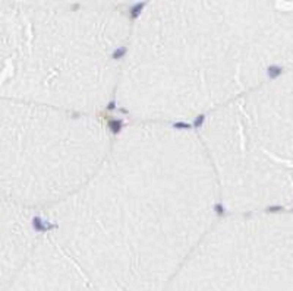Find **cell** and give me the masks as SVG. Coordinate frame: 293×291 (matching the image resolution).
<instances>
[{
  "label": "cell",
  "instance_id": "3",
  "mask_svg": "<svg viewBox=\"0 0 293 291\" xmlns=\"http://www.w3.org/2000/svg\"><path fill=\"white\" fill-rule=\"evenodd\" d=\"M129 34L112 15H3L2 98L92 113L116 98Z\"/></svg>",
  "mask_w": 293,
  "mask_h": 291
},
{
  "label": "cell",
  "instance_id": "1",
  "mask_svg": "<svg viewBox=\"0 0 293 291\" xmlns=\"http://www.w3.org/2000/svg\"><path fill=\"white\" fill-rule=\"evenodd\" d=\"M218 199L199 135L138 121L81 189L41 209V258L101 275L154 272L207 234Z\"/></svg>",
  "mask_w": 293,
  "mask_h": 291
},
{
  "label": "cell",
  "instance_id": "4",
  "mask_svg": "<svg viewBox=\"0 0 293 291\" xmlns=\"http://www.w3.org/2000/svg\"><path fill=\"white\" fill-rule=\"evenodd\" d=\"M113 142L92 113L2 98V199L37 209L65 201L95 174Z\"/></svg>",
  "mask_w": 293,
  "mask_h": 291
},
{
  "label": "cell",
  "instance_id": "2",
  "mask_svg": "<svg viewBox=\"0 0 293 291\" xmlns=\"http://www.w3.org/2000/svg\"><path fill=\"white\" fill-rule=\"evenodd\" d=\"M292 54L293 29L267 0H164L129 34L116 101L136 121L208 116Z\"/></svg>",
  "mask_w": 293,
  "mask_h": 291
}]
</instances>
